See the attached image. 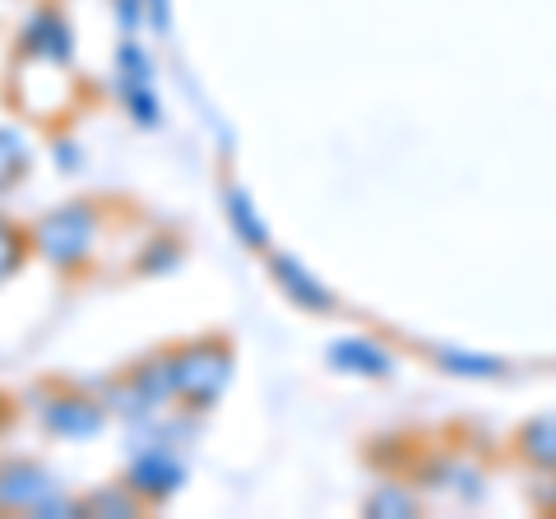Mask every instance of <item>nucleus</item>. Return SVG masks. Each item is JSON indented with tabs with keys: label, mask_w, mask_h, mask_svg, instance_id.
Wrapping results in <instances>:
<instances>
[{
	"label": "nucleus",
	"mask_w": 556,
	"mask_h": 519,
	"mask_svg": "<svg viewBox=\"0 0 556 519\" xmlns=\"http://www.w3.org/2000/svg\"><path fill=\"white\" fill-rule=\"evenodd\" d=\"M33 408H38V422L47 436H61V441H93L108 427V404L98 394L47 390V400H38Z\"/></svg>",
	"instance_id": "obj_3"
},
{
	"label": "nucleus",
	"mask_w": 556,
	"mask_h": 519,
	"mask_svg": "<svg viewBox=\"0 0 556 519\" xmlns=\"http://www.w3.org/2000/svg\"><path fill=\"white\" fill-rule=\"evenodd\" d=\"M525 450L538 459V464H556V418H538L525 427Z\"/></svg>",
	"instance_id": "obj_12"
},
{
	"label": "nucleus",
	"mask_w": 556,
	"mask_h": 519,
	"mask_svg": "<svg viewBox=\"0 0 556 519\" xmlns=\"http://www.w3.org/2000/svg\"><path fill=\"white\" fill-rule=\"evenodd\" d=\"M232 380V349L223 339H204V343H186L172 353V385L177 400L190 408H208L228 390Z\"/></svg>",
	"instance_id": "obj_2"
},
{
	"label": "nucleus",
	"mask_w": 556,
	"mask_h": 519,
	"mask_svg": "<svg viewBox=\"0 0 556 519\" xmlns=\"http://www.w3.org/2000/svg\"><path fill=\"white\" fill-rule=\"evenodd\" d=\"M269 269H274V279L288 288V298H292V302L316 306V311H329V292H325L316 279H311V274H306L292 255H274V260H269Z\"/></svg>",
	"instance_id": "obj_8"
},
{
	"label": "nucleus",
	"mask_w": 556,
	"mask_h": 519,
	"mask_svg": "<svg viewBox=\"0 0 556 519\" xmlns=\"http://www.w3.org/2000/svg\"><path fill=\"white\" fill-rule=\"evenodd\" d=\"M228 210H232V228L241 232V241H247V246H265V228L255 223L251 200L241 195V190H232V195H228Z\"/></svg>",
	"instance_id": "obj_13"
},
{
	"label": "nucleus",
	"mask_w": 556,
	"mask_h": 519,
	"mask_svg": "<svg viewBox=\"0 0 556 519\" xmlns=\"http://www.w3.org/2000/svg\"><path fill=\"white\" fill-rule=\"evenodd\" d=\"M33 255V237L28 228H20L10 214H0V288H5L14 274L24 269V260Z\"/></svg>",
	"instance_id": "obj_9"
},
{
	"label": "nucleus",
	"mask_w": 556,
	"mask_h": 519,
	"mask_svg": "<svg viewBox=\"0 0 556 519\" xmlns=\"http://www.w3.org/2000/svg\"><path fill=\"white\" fill-rule=\"evenodd\" d=\"M20 56L47 61V65H70L75 61V33L56 5H38L20 28Z\"/></svg>",
	"instance_id": "obj_5"
},
{
	"label": "nucleus",
	"mask_w": 556,
	"mask_h": 519,
	"mask_svg": "<svg viewBox=\"0 0 556 519\" xmlns=\"http://www.w3.org/2000/svg\"><path fill=\"white\" fill-rule=\"evenodd\" d=\"M51 492H61V482L51 478L47 464L24 455L0 459V515H38Z\"/></svg>",
	"instance_id": "obj_4"
},
{
	"label": "nucleus",
	"mask_w": 556,
	"mask_h": 519,
	"mask_svg": "<svg viewBox=\"0 0 556 519\" xmlns=\"http://www.w3.org/2000/svg\"><path fill=\"white\" fill-rule=\"evenodd\" d=\"M329 357H334L343 371H367V376H386L390 371V357L380 349H371V343H362V339L334 343V353H329Z\"/></svg>",
	"instance_id": "obj_10"
},
{
	"label": "nucleus",
	"mask_w": 556,
	"mask_h": 519,
	"mask_svg": "<svg viewBox=\"0 0 556 519\" xmlns=\"http://www.w3.org/2000/svg\"><path fill=\"white\" fill-rule=\"evenodd\" d=\"M126 488H130L139 501H144V506H159V501H167L172 492L181 488V464L167 459L163 450H144V455L130 464Z\"/></svg>",
	"instance_id": "obj_6"
},
{
	"label": "nucleus",
	"mask_w": 556,
	"mask_h": 519,
	"mask_svg": "<svg viewBox=\"0 0 556 519\" xmlns=\"http://www.w3.org/2000/svg\"><path fill=\"white\" fill-rule=\"evenodd\" d=\"M28 237H33V255H42L51 269L79 274L93 260V246H98V210L89 200L56 204V210H47L38 223H33Z\"/></svg>",
	"instance_id": "obj_1"
},
{
	"label": "nucleus",
	"mask_w": 556,
	"mask_h": 519,
	"mask_svg": "<svg viewBox=\"0 0 556 519\" xmlns=\"http://www.w3.org/2000/svg\"><path fill=\"white\" fill-rule=\"evenodd\" d=\"M116 20H121V28H135L139 20H144V0H116Z\"/></svg>",
	"instance_id": "obj_15"
},
{
	"label": "nucleus",
	"mask_w": 556,
	"mask_h": 519,
	"mask_svg": "<svg viewBox=\"0 0 556 519\" xmlns=\"http://www.w3.org/2000/svg\"><path fill=\"white\" fill-rule=\"evenodd\" d=\"M445 362H450V371H468V376H496V367H501L492 357H459V353H450Z\"/></svg>",
	"instance_id": "obj_14"
},
{
	"label": "nucleus",
	"mask_w": 556,
	"mask_h": 519,
	"mask_svg": "<svg viewBox=\"0 0 556 519\" xmlns=\"http://www.w3.org/2000/svg\"><path fill=\"white\" fill-rule=\"evenodd\" d=\"M33 167V144L20 126H0V195H10L14 186H24Z\"/></svg>",
	"instance_id": "obj_7"
},
{
	"label": "nucleus",
	"mask_w": 556,
	"mask_h": 519,
	"mask_svg": "<svg viewBox=\"0 0 556 519\" xmlns=\"http://www.w3.org/2000/svg\"><path fill=\"white\" fill-rule=\"evenodd\" d=\"M144 501H139L126 482L121 488H102V492H93L89 501H84V515H112V519H121V515H135Z\"/></svg>",
	"instance_id": "obj_11"
}]
</instances>
